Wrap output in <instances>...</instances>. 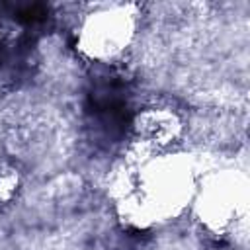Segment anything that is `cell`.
Instances as JSON below:
<instances>
[{"instance_id":"6da1fadb","label":"cell","mask_w":250,"mask_h":250,"mask_svg":"<svg viewBox=\"0 0 250 250\" xmlns=\"http://www.w3.org/2000/svg\"><path fill=\"white\" fill-rule=\"evenodd\" d=\"M137 14L133 6H109L88 16L82 25L80 45L96 59L119 55L135 35Z\"/></svg>"}]
</instances>
